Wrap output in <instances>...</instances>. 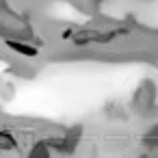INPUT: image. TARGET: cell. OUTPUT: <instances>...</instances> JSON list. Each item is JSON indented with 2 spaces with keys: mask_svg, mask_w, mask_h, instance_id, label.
<instances>
[{
  "mask_svg": "<svg viewBox=\"0 0 158 158\" xmlns=\"http://www.w3.org/2000/svg\"><path fill=\"white\" fill-rule=\"evenodd\" d=\"M15 147H18L15 139H13L9 132H2V130H0V152H2V149H15Z\"/></svg>",
  "mask_w": 158,
  "mask_h": 158,
  "instance_id": "obj_2",
  "label": "cell"
},
{
  "mask_svg": "<svg viewBox=\"0 0 158 158\" xmlns=\"http://www.w3.org/2000/svg\"><path fill=\"white\" fill-rule=\"evenodd\" d=\"M9 46H11L15 52L24 54V56H35V54H37V50H35L33 46H26V44H22V41H11Z\"/></svg>",
  "mask_w": 158,
  "mask_h": 158,
  "instance_id": "obj_1",
  "label": "cell"
}]
</instances>
